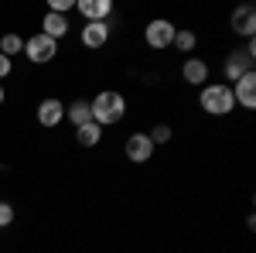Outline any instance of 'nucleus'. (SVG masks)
Here are the masks:
<instances>
[{"mask_svg": "<svg viewBox=\"0 0 256 253\" xmlns=\"http://www.w3.org/2000/svg\"><path fill=\"white\" fill-rule=\"evenodd\" d=\"M76 140H79L82 147H96L99 140H102V127L99 123H82V127H76Z\"/></svg>", "mask_w": 256, "mask_h": 253, "instance_id": "nucleus-15", "label": "nucleus"}, {"mask_svg": "<svg viewBox=\"0 0 256 253\" xmlns=\"http://www.w3.org/2000/svg\"><path fill=\"white\" fill-rule=\"evenodd\" d=\"M123 151H126V161H134V164H147V161L154 157V144H150V137H147V134H130V137H126V144H123Z\"/></svg>", "mask_w": 256, "mask_h": 253, "instance_id": "nucleus-6", "label": "nucleus"}, {"mask_svg": "<svg viewBox=\"0 0 256 253\" xmlns=\"http://www.w3.org/2000/svg\"><path fill=\"white\" fill-rule=\"evenodd\" d=\"M229 24H232V31H236V35H242V38L250 41L256 35V11L250 7V4H246V7H236V11H232V18H229Z\"/></svg>", "mask_w": 256, "mask_h": 253, "instance_id": "nucleus-11", "label": "nucleus"}, {"mask_svg": "<svg viewBox=\"0 0 256 253\" xmlns=\"http://www.w3.org/2000/svg\"><path fill=\"white\" fill-rule=\"evenodd\" d=\"M89 110H92V123L99 127H113L126 117V96L116 93V89H102L89 99Z\"/></svg>", "mask_w": 256, "mask_h": 253, "instance_id": "nucleus-1", "label": "nucleus"}, {"mask_svg": "<svg viewBox=\"0 0 256 253\" xmlns=\"http://www.w3.org/2000/svg\"><path fill=\"white\" fill-rule=\"evenodd\" d=\"M198 106H202L208 117H229V113L236 110L232 86H226V82H205L202 93H198Z\"/></svg>", "mask_w": 256, "mask_h": 253, "instance_id": "nucleus-2", "label": "nucleus"}, {"mask_svg": "<svg viewBox=\"0 0 256 253\" xmlns=\"http://www.w3.org/2000/svg\"><path fill=\"white\" fill-rule=\"evenodd\" d=\"M147 137H150L154 147H158V144H168V140H171V123H154V130Z\"/></svg>", "mask_w": 256, "mask_h": 253, "instance_id": "nucleus-18", "label": "nucleus"}, {"mask_svg": "<svg viewBox=\"0 0 256 253\" xmlns=\"http://www.w3.org/2000/svg\"><path fill=\"white\" fill-rule=\"evenodd\" d=\"M181 79L188 82V86H205L208 82V62L198 59V55H192V59H184V65H181Z\"/></svg>", "mask_w": 256, "mask_h": 253, "instance_id": "nucleus-10", "label": "nucleus"}, {"mask_svg": "<svg viewBox=\"0 0 256 253\" xmlns=\"http://www.w3.org/2000/svg\"><path fill=\"white\" fill-rule=\"evenodd\" d=\"M253 59H256V41L253 38L246 41V48H242V52H229L226 62H222L226 86H229V82H236V79H242L246 72H253Z\"/></svg>", "mask_w": 256, "mask_h": 253, "instance_id": "nucleus-3", "label": "nucleus"}, {"mask_svg": "<svg viewBox=\"0 0 256 253\" xmlns=\"http://www.w3.org/2000/svg\"><path fill=\"white\" fill-rule=\"evenodd\" d=\"M195 45H198V35L195 31H188V28H178V35H174V41H171V48H178V52H195Z\"/></svg>", "mask_w": 256, "mask_h": 253, "instance_id": "nucleus-16", "label": "nucleus"}, {"mask_svg": "<svg viewBox=\"0 0 256 253\" xmlns=\"http://www.w3.org/2000/svg\"><path fill=\"white\" fill-rule=\"evenodd\" d=\"M0 103H4V86H0Z\"/></svg>", "mask_w": 256, "mask_h": 253, "instance_id": "nucleus-22", "label": "nucleus"}, {"mask_svg": "<svg viewBox=\"0 0 256 253\" xmlns=\"http://www.w3.org/2000/svg\"><path fill=\"white\" fill-rule=\"evenodd\" d=\"M232 99H236V106H242V110H253L256 106V72H246L242 79H236Z\"/></svg>", "mask_w": 256, "mask_h": 253, "instance_id": "nucleus-8", "label": "nucleus"}, {"mask_svg": "<svg viewBox=\"0 0 256 253\" xmlns=\"http://www.w3.org/2000/svg\"><path fill=\"white\" fill-rule=\"evenodd\" d=\"M72 7H76L72 0H52V7H48V11H52V14H65V11H72Z\"/></svg>", "mask_w": 256, "mask_h": 253, "instance_id": "nucleus-20", "label": "nucleus"}, {"mask_svg": "<svg viewBox=\"0 0 256 253\" xmlns=\"http://www.w3.org/2000/svg\"><path fill=\"white\" fill-rule=\"evenodd\" d=\"M65 120H68L72 127H82V123H89V120H92L89 99H72V103H65Z\"/></svg>", "mask_w": 256, "mask_h": 253, "instance_id": "nucleus-14", "label": "nucleus"}, {"mask_svg": "<svg viewBox=\"0 0 256 253\" xmlns=\"http://www.w3.org/2000/svg\"><path fill=\"white\" fill-rule=\"evenodd\" d=\"M20 52H24V38H20V35H4V38H0V55L14 59Z\"/></svg>", "mask_w": 256, "mask_h": 253, "instance_id": "nucleus-17", "label": "nucleus"}, {"mask_svg": "<svg viewBox=\"0 0 256 253\" xmlns=\"http://www.w3.org/2000/svg\"><path fill=\"white\" fill-rule=\"evenodd\" d=\"M79 38H82L86 48H102V45L110 41V21H86Z\"/></svg>", "mask_w": 256, "mask_h": 253, "instance_id": "nucleus-7", "label": "nucleus"}, {"mask_svg": "<svg viewBox=\"0 0 256 253\" xmlns=\"http://www.w3.org/2000/svg\"><path fill=\"white\" fill-rule=\"evenodd\" d=\"M68 28H72V24H68V18H65V14H52V11H48V14H44V21H41V35H48V38H65V35H68Z\"/></svg>", "mask_w": 256, "mask_h": 253, "instance_id": "nucleus-13", "label": "nucleus"}, {"mask_svg": "<svg viewBox=\"0 0 256 253\" xmlns=\"http://www.w3.org/2000/svg\"><path fill=\"white\" fill-rule=\"evenodd\" d=\"M24 55L34 62V65H44V62H52L58 55V41L48 38V35H31V38H24Z\"/></svg>", "mask_w": 256, "mask_h": 253, "instance_id": "nucleus-4", "label": "nucleus"}, {"mask_svg": "<svg viewBox=\"0 0 256 253\" xmlns=\"http://www.w3.org/2000/svg\"><path fill=\"white\" fill-rule=\"evenodd\" d=\"M62 120H65V103L58 96H48L38 103V123L41 127H58Z\"/></svg>", "mask_w": 256, "mask_h": 253, "instance_id": "nucleus-9", "label": "nucleus"}, {"mask_svg": "<svg viewBox=\"0 0 256 253\" xmlns=\"http://www.w3.org/2000/svg\"><path fill=\"white\" fill-rule=\"evenodd\" d=\"M174 35H178V28L171 24V21H164V18H158V21H150L147 28H144V41L150 45V48H171V41H174Z\"/></svg>", "mask_w": 256, "mask_h": 253, "instance_id": "nucleus-5", "label": "nucleus"}, {"mask_svg": "<svg viewBox=\"0 0 256 253\" xmlns=\"http://www.w3.org/2000/svg\"><path fill=\"white\" fill-rule=\"evenodd\" d=\"M10 69H14V62L7 59V55H0V79H7V76H10Z\"/></svg>", "mask_w": 256, "mask_h": 253, "instance_id": "nucleus-21", "label": "nucleus"}, {"mask_svg": "<svg viewBox=\"0 0 256 253\" xmlns=\"http://www.w3.org/2000/svg\"><path fill=\"white\" fill-rule=\"evenodd\" d=\"M10 222H14V205L10 202H0V229L10 226Z\"/></svg>", "mask_w": 256, "mask_h": 253, "instance_id": "nucleus-19", "label": "nucleus"}, {"mask_svg": "<svg viewBox=\"0 0 256 253\" xmlns=\"http://www.w3.org/2000/svg\"><path fill=\"white\" fill-rule=\"evenodd\" d=\"M76 11H79L86 21H110L113 4H110V0H79V4H76Z\"/></svg>", "mask_w": 256, "mask_h": 253, "instance_id": "nucleus-12", "label": "nucleus"}]
</instances>
